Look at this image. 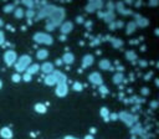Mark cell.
<instances>
[{"label":"cell","instance_id":"obj_1","mask_svg":"<svg viewBox=\"0 0 159 139\" xmlns=\"http://www.w3.org/2000/svg\"><path fill=\"white\" fill-rule=\"evenodd\" d=\"M63 17H65V10L62 8H56L55 6L52 13H51L50 16H49L50 22L46 25V30H49V31L55 30V27L60 25V22L62 21Z\"/></svg>","mask_w":159,"mask_h":139},{"label":"cell","instance_id":"obj_2","mask_svg":"<svg viewBox=\"0 0 159 139\" xmlns=\"http://www.w3.org/2000/svg\"><path fill=\"white\" fill-rule=\"evenodd\" d=\"M31 65V57L29 56V55H21L20 57H17L16 62H15V71L16 73H19L20 75L21 72H25L27 67H29Z\"/></svg>","mask_w":159,"mask_h":139},{"label":"cell","instance_id":"obj_3","mask_svg":"<svg viewBox=\"0 0 159 139\" xmlns=\"http://www.w3.org/2000/svg\"><path fill=\"white\" fill-rule=\"evenodd\" d=\"M34 41L37 44H43V45H51L54 42V39L52 36L46 34V32H36L34 35Z\"/></svg>","mask_w":159,"mask_h":139},{"label":"cell","instance_id":"obj_4","mask_svg":"<svg viewBox=\"0 0 159 139\" xmlns=\"http://www.w3.org/2000/svg\"><path fill=\"white\" fill-rule=\"evenodd\" d=\"M118 118L122 120V122H124L128 127H132L133 124L137 122V115L130 114V113H128V112H121V113L118 114Z\"/></svg>","mask_w":159,"mask_h":139},{"label":"cell","instance_id":"obj_5","mask_svg":"<svg viewBox=\"0 0 159 139\" xmlns=\"http://www.w3.org/2000/svg\"><path fill=\"white\" fill-rule=\"evenodd\" d=\"M17 60V55L14 50H8L5 54H4V62H5L6 66H13V65H15Z\"/></svg>","mask_w":159,"mask_h":139},{"label":"cell","instance_id":"obj_6","mask_svg":"<svg viewBox=\"0 0 159 139\" xmlns=\"http://www.w3.org/2000/svg\"><path fill=\"white\" fill-rule=\"evenodd\" d=\"M88 81H90L92 85L96 86H102L103 85V78H102V75L100 72H92L88 76Z\"/></svg>","mask_w":159,"mask_h":139},{"label":"cell","instance_id":"obj_7","mask_svg":"<svg viewBox=\"0 0 159 139\" xmlns=\"http://www.w3.org/2000/svg\"><path fill=\"white\" fill-rule=\"evenodd\" d=\"M68 92V86L66 82H62V83H57V87H56V91L55 93L57 97H65Z\"/></svg>","mask_w":159,"mask_h":139},{"label":"cell","instance_id":"obj_8","mask_svg":"<svg viewBox=\"0 0 159 139\" xmlns=\"http://www.w3.org/2000/svg\"><path fill=\"white\" fill-rule=\"evenodd\" d=\"M40 70L45 73V75H50V73H52L55 71V63H52V62H44L40 66Z\"/></svg>","mask_w":159,"mask_h":139},{"label":"cell","instance_id":"obj_9","mask_svg":"<svg viewBox=\"0 0 159 139\" xmlns=\"http://www.w3.org/2000/svg\"><path fill=\"white\" fill-rule=\"evenodd\" d=\"M72 30H73V22H71V21H65L63 24H61V26H60V31H61L62 35H67Z\"/></svg>","mask_w":159,"mask_h":139},{"label":"cell","instance_id":"obj_10","mask_svg":"<svg viewBox=\"0 0 159 139\" xmlns=\"http://www.w3.org/2000/svg\"><path fill=\"white\" fill-rule=\"evenodd\" d=\"M102 6H103V3H102V1H91V3L86 6V10H87L88 13H93V11L98 10V9H101Z\"/></svg>","mask_w":159,"mask_h":139},{"label":"cell","instance_id":"obj_11","mask_svg":"<svg viewBox=\"0 0 159 139\" xmlns=\"http://www.w3.org/2000/svg\"><path fill=\"white\" fill-rule=\"evenodd\" d=\"M93 62H95L93 55H86V56L82 58V68H87V67L92 66Z\"/></svg>","mask_w":159,"mask_h":139},{"label":"cell","instance_id":"obj_12","mask_svg":"<svg viewBox=\"0 0 159 139\" xmlns=\"http://www.w3.org/2000/svg\"><path fill=\"white\" fill-rule=\"evenodd\" d=\"M44 82L46 86H55L57 85V80H56V76L52 73H50V75H46V77L44 78Z\"/></svg>","mask_w":159,"mask_h":139},{"label":"cell","instance_id":"obj_13","mask_svg":"<svg viewBox=\"0 0 159 139\" xmlns=\"http://www.w3.org/2000/svg\"><path fill=\"white\" fill-rule=\"evenodd\" d=\"M13 131L9 127H3L0 129V137L4 138V139H11L13 138Z\"/></svg>","mask_w":159,"mask_h":139},{"label":"cell","instance_id":"obj_14","mask_svg":"<svg viewBox=\"0 0 159 139\" xmlns=\"http://www.w3.org/2000/svg\"><path fill=\"white\" fill-rule=\"evenodd\" d=\"M98 67L101 70H103V71H108V70H112V63L107 58H102L100 62H98Z\"/></svg>","mask_w":159,"mask_h":139},{"label":"cell","instance_id":"obj_15","mask_svg":"<svg viewBox=\"0 0 159 139\" xmlns=\"http://www.w3.org/2000/svg\"><path fill=\"white\" fill-rule=\"evenodd\" d=\"M40 71V65H37V63H31L29 67H27V70H26V73H29L30 76H32V75H35V73H37Z\"/></svg>","mask_w":159,"mask_h":139},{"label":"cell","instance_id":"obj_16","mask_svg":"<svg viewBox=\"0 0 159 139\" xmlns=\"http://www.w3.org/2000/svg\"><path fill=\"white\" fill-rule=\"evenodd\" d=\"M62 62L63 63H66V65H71V63H73L75 62V56H73V54H71V52H66L62 56Z\"/></svg>","mask_w":159,"mask_h":139},{"label":"cell","instance_id":"obj_17","mask_svg":"<svg viewBox=\"0 0 159 139\" xmlns=\"http://www.w3.org/2000/svg\"><path fill=\"white\" fill-rule=\"evenodd\" d=\"M135 25H139L141 27H144V26H147L149 24V21L148 19H146V17H143V16H139V15H135Z\"/></svg>","mask_w":159,"mask_h":139},{"label":"cell","instance_id":"obj_18","mask_svg":"<svg viewBox=\"0 0 159 139\" xmlns=\"http://www.w3.org/2000/svg\"><path fill=\"white\" fill-rule=\"evenodd\" d=\"M49 57V51L46 49H40L36 52V58L37 60H46Z\"/></svg>","mask_w":159,"mask_h":139},{"label":"cell","instance_id":"obj_19","mask_svg":"<svg viewBox=\"0 0 159 139\" xmlns=\"http://www.w3.org/2000/svg\"><path fill=\"white\" fill-rule=\"evenodd\" d=\"M14 16L16 17V19H22V17L25 16V11L22 8H15V10H14Z\"/></svg>","mask_w":159,"mask_h":139},{"label":"cell","instance_id":"obj_20","mask_svg":"<svg viewBox=\"0 0 159 139\" xmlns=\"http://www.w3.org/2000/svg\"><path fill=\"white\" fill-rule=\"evenodd\" d=\"M35 111L37 113H40V114H44V113H46L47 108H46V106L43 104V103H36L35 104Z\"/></svg>","mask_w":159,"mask_h":139},{"label":"cell","instance_id":"obj_21","mask_svg":"<svg viewBox=\"0 0 159 139\" xmlns=\"http://www.w3.org/2000/svg\"><path fill=\"white\" fill-rule=\"evenodd\" d=\"M123 78H124V76H123L122 72H121V73L117 72L116 75L113 76V80H112V81H113V83H116V85H119V83L123 81Z\"/></svg>","mask_w":159,"mask_h":139},{"label":"cell","instance_id":"obj_22","mask_svg":"<svg viewBox=\"0 0 159 139\" xmlns=\"http://www.w3.org/2000/svg\"><path fill=\"white\" fill-rule=\"evenodd\" d=\"M135 29H137L135 22L134 21H130L129 24H127V30H126V32H127V34H132V32L135 31Z\"/></svg>","mask_w":159,"mask_h":139},{"label":"cell","instance_id":"obj_23","mask_svg":"<svg viewBox=\"0 0 159 139\" xmlns=\"http://www.w3.org/2000/svg\"><path fill=\"white\" fill-rule=\"evenodd\" d=\"M100 114L103 117V119L105 120H109L108 118H109V111L107 109L106 107H103V108H101V111H100Z\"/></svg>","mask_w":159,"mask_h":139},{"label":"cell","instance_id":"obj_24","mask_svg":"<svg viewBox=\"0 0 159 139\" xmlns=\"http://www.w3.org/2000/svg\"><path fill=\"white\" fill-rule=\"evenodd\" d=\"M126 57H127V60L133 61V60L137 58V55H135L134 51H127V52H126Z\"/></svg>","mask_w":159,"mask_h":139},{"label":"cell","instance_id":"obj_25","mask_svg":"<svg viewBox=\"0 0 159 139\" xmlns=\"http://www.w3.org/2000/svg\"><path fill=\"white\" fill-rule=\"evenodd\" d=\"M112 41V44H113L114 47H121V46H123V41L122 40H119V39H111Z\"/></svg>","mask_w":159,"mask_h":139},{"label":"cell","instance_id":"obj_26","mask_svg":"<svg viewBox=\"0 0 159 139\" xmlns=\"http://www.w3.org/2000/svg\"><path fill=\"white\" fill-rule=\"evenodd\" d=\"M72 88H73V91H76V92H81L82 91V83L75 82L73 86H72Z\"/></svg>","mask_w":159,"mask_h":139},{"label":"cell","instance_id":"obj_27","mask_svg":"<svg viewBox=\"0 0 159 139\" xmlns=\"http://www.w3.org/2000/svg\"><path fill=\"white\" fill-rule=\"evenodd\" d=\"M11 80H13V82H15V83H17V82H20L21 81V76L19 75V73H14V75L11 76Z\"/></svg>","mask_w":159,"mask_h":139},{"label":"cell","instance_id":"obj_28","mask_svg":"<svg viewBox=\"0 0 159 139\" xmlns=\"http://www.w3.org/2000/svg\"><path fill=\"white\" fill-rule=\"evenodd\" d=\"M25 15L29 17V19H32V17L35 16V11H34V9H27V11L25 13Z\"/></svg>","mask_w":159,"mask_h":139},{"label":"cell","instance_id":"obj_29","mask_svg":"<svg viewBox=\"0 0 159 139\" xmlns=\"http://www.w3.org/2000/svg\"><path fill=\"white\" fill-rule=\"evenodd\" d=\"M14 10H15L14 4H9V5H6L5 8H4V11H5V13H13Z\"/></svg>","mask_w":159,"mask_h":139},{"label":"cell","instance_id":"obj_30","mask_svg":"<svg viewBox=\"0 0 159 139\" xmlns=\"http://www.w3.org/2000/svg\"><path fill=\"white\" fill-rule=\"evenodd\" d=\"M5 42V34H4V31L0 30V45H3Z\"/></svg>","mask_w":159,"mask_h":139},{"label":"cell","instance_id":"obj_31","mask_svg":"<svg viewBox=\"0 0 159 139\" xmlns=\"http://www.w3.org/2000/svg\"><path fill=\"white\" fill-rule=\"evenodd\" d=\"M100 92H101L102 95H106V93H108V90H107L106 86L102 85V86H100Z\"/></svg>","mask_w":159,"mask_h":139},{"label":"cell","instance_id":"obj_32","mask_svg":"<svg viewBox=\"0 0 159 139\" xmlns=\"http://www.w3.org/2000/svg\"><path fill=\"white\" fill-rule=\"evenodd\" d=\"M21 80H24L25 82H30L31 81V76L29 75V73H25V75L21 77Z\"/></svg>","mask_w":159,"mask_h":139},{"label":"cell","instance_id":"obj_33","mask_svg":"<svg viewBox=\"0 0 159 139\" xmlns=\"http://www.w3.org/2000/svg\"><path fill=\"white\" fill-rule=\"evenodd\" d=\"M108 119H111V120L118 119V114H117V113H112V114H109V118H108Z\"/></svg>","mask_w":159,"mask_h":139},{"label":"cell","instance_id":"obj_34","mask_svg":"<svg viewBox=\"0 0 159 139\" xmlns=\"http://www.w3.org/2000/svg\"><path fill=\"white\" fill-rule=\"evenodd\" d=\"M157 104H158V102H157V101H153L152 103H151V106H152V109H156V108H157Z\"/></svg>","mask_w":159,"mask_h":139},{"label":"cell","instance_id":"obj_35","mask_svg":"<svg viewBox=\"0 0 159 139\" xmlns=\"http://www.w3.org/2000/svg\"><path fill=\"white\" fill-rule=\"evenodd\" d=\"M142 93H143V95H148V93H149V90H147L146 87H144V88L142 90Z\"/></svg>","mask_w":159,"mask_h":139},{"label":"cell","instance_id":"obj_36","mask_svg":"<svg viewBox=\"0 0 159 139\" xmlns=\"http://www.w3.org/2000/svg\"><path fill=\"white\" fill-rule=\"evenodd\" d=\"M77 22H81V24H82V22H83V17L82 16H78L77 17Z\"/></svg>","mask_w":159,"mask_h":139},{"label":"cell","instance_id":"obj_37","mask_svg":"<svg viewBox=\"0 0 159 139\" xmlns=\"http://www.w3.org/2000/svg\"><path fill=\"white\" fill-rule=\"evenodd\" d=\"M61 63H62V60H60V58H59V60H56V65H57V66H60Z\"/></svg>","mask_w":159,"mask_h":139},{"label":"cell","instance_id":"obj_38","mask_svg":"<svg viewBox=\"0 0 159 139\" xmlns=\"http://www.w3.org/2000/svg\"><path fill=\"white\" fill-rule=\"evenodd\" d=\"M63 139H77V138H75V137H71V136H67V137H65Z\"/></svg>","mask_w":159,"mask_h":139},{"label":"cell","instance_id":"obj_39","mask_svg":"<svg viewBox=\"0 0 159 139\" xmlns=\"http://www.w3.org/2000/svg\"><path fill=\"white\" fill-rule=\"evenodd\" d=\"M85 139H95V138H93L92 136H86V137H85Z\"/></svg>","mask_w":159,"mask_h":139},{"label":"cell","instance_id":"obj_40","mask_svg":"<svg viewBox=\"0 0 159 139\" xmlns=\"http://www.w3.org/2000/svg\"><path fill=\"white\" fill-rule=\"evenodd\" d=\"M3 25H4V21H3L1 19H0V29H1V26H3Z\"/></svg>","mask_w":159,"mask_h":139},{"label":"cell","instance_id":"obj_41","mask_svg":"<svg viewBox=\"0 0 159 139\" xmlns=\"http://www.w3.org/2000/svg\"><path fill=\"white\" fill-rule=\"evenodd\" d=\"M65 40H66V36L62 35V36H61V41H65Z\"/></svg>","mask_w":159,"mask_h":139},{"label":"cell","instance_id":"obj_42","mask_svg":"<svg viewBox=\"0 0 159 139\" xmlns=\"http://www.w3.org/2000/svg\"><path fill=\"white\" fill-rule=\"evenodd\" d=\"M1 87H3V81L0 80V90H1Z\"/></svg>","mask_w":159,"mask_h":139}]
</instances>
